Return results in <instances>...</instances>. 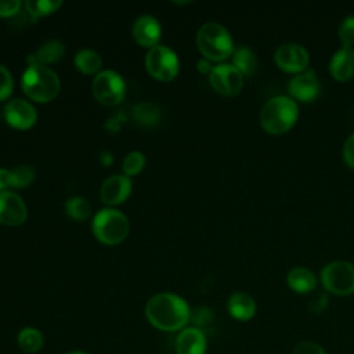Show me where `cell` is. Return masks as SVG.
Masks as SVG:
<instances>
[{
  "label": "cell",
  "instance_id": "obj_18",
  "mask_svg": "<svg viewBox=\"0 0 354 354\" xmlns=\"http://www.w3.org/2000/svg\"><path fill=\"white\" fill-rule=\"evenodd\" d=\"M228 313L239 321L250 319L256 313L254 299L245 292H235L228 297L227 301Z\"/></svg>",
  "mask_w": 354,
  "mask_h": 354
},
{
  "label": "cell",
  "instance_id": "obj_33",
  "mask_svg": "<svg viewBox=\"0 0 354 354\" xmlns=\"http://www.w3.org/2000/svg\"><path fill=\"white\" fill-rule=\"evenodd\" d=\"M21 8L19 0H0V17L15 15Z\"/></svg>",
  "mask_w": 354,
  "mask_h": 354
},
{
  "label": "cell",
  "instance_id": "obj_23",
  "mask_svg": "<svg viewBox=\"0 0 354 354\" xmlns=\"http://www.w3.org/2000/svg\"><path fill=\"white\" fill-rule=\"evenodd\" d=\"M75 65L80 72L91 75V73H97L101 69L102 61H101V57L97 51L83 48V50H79L76 53Z\"/></svg>",
  "mask_w": 354,
  "mask_h": 354
},
{
  "label": "cell",
  "instance_id": "obj_3",
  "mask_svg": "<svg viewBox=\"0 0 354 354\" xmlns=\"http://www.w3.org/2000/svg\"><path fill=\"white\" fill-rule=\"evenodd\" d=\"M299 116L297 104L286 95L270 98L261 108L260 123L270 134L286 133L296 123Z\"/></svg>",
  "mask_w": 354,
  "mask_h": 354
},
{
  "label": "cell",
  "instance_id": "obj_36",
  "mask_svg": "<svg viewBox=\"0 0 354 354\" xmlns=\"http://www.w3.org/2000/svg\"><path fill=\"white\" fill-rule=\"evenodd\" d=\"M8 187H12L11 170L0 167V191H6V188Z\"/></svg>",
  "mask_w": 354,
  "mask_h": 354
},
{
  "label": "cell",
  "instance_id": "obj_13",
  "mask_svg": "<svg viewBox=\"0 0 354 354\" xmlns=\"http://www.w3.org/2000/svg\"><path fill=\"white\" fill-rule=\"evenodd\" d=\"M4 118L10 126L24 130L35 124L37 113L35 106L26 100L12 98L4 106Z\"/></svg>",
  "mask_w": 354,
  "mask_h": 354
},
{
  "label": "cell",
  "instance_id": "obj_24",
  "mask_svg": "<svg viewBox=\"0 0 354 354\" xmlns=\"http://www.w3.org/2000/svg\"><path fill=\"white\" fill-rule=\"evenodd\" d=\"M18 346L25 353H36L43 346V335L35 328H24L17 336Z\"/></svg>",
  "mask_w": 354,
  "mask_h": 354
},
{
  "label": "cell",
  "instance_id": "obj_28",
  "mask_svg": "<svg viewBox=\"0 0 354 354\" xmlns=\"http://www.w3.org/2000/svg\"><path fill=\"white\" fill-rule=\"evenodd\" d=\"M145 165V156L140 151L129 152L123 159V171L126 176H134L142 170Z\"/></svg>",
  "mask_w": 354,
  "mask_h": 354
},
{
  "label": "cell",
  "instance_id": "obj_26",
  "mask_svg": "<svg viewBox=\"0 0 354 354\" xmlns=\"http://www.w3.org/2000/svg\"><path fill=\"white\" fill-rule=\"evenodd\" d=\"M24 4L32 21H36L39 17H43L46 14L55 11L62 4V1L61 0H26Z\"/></svg>",
  "mask_w": 354,
  "mask_h": 354
},
{
  "label": "cell",
  "instance_id": "obj_4",
  "mask_svg": "<svg viewBox=\"0 0 354 354\" xmlns=\"http://www.w3.org/2000/svg\"><path fill=\"white\" fill-rule=\"evenodd\" d=\"M199 51L210 61H223L234 51L230 32L218 22H205L196 32Z\"/></svg>",
  "mask_w": 354,
  "mask_h": 354
},
{
  "label": "cell",
  "instance_id": "obj_27",
  "mask_svg": "<svg viewBox=\"0 0 354 354\" xmlns=\"http://www.w3.org/2000/svg\"><path fill=\"white\" fill-rule=\"evenodd\" d=\"M12 174V187L14 188H24L29 185L35 178V170L29 165H18L11 169Z\"/></svg>",
  "mask_w": 354,
  "mask_h": 354
},
{
  "label": "cell",
  "instance_id": "obj_11",
  "mask_svg": "<svg viewBox=\"0 0 354 354\" xmlns=\"http://www.w3.org/2000/svg\"><path fill=\"white\" fill-rule=\"evenodd\" d=\"M28 217V209L22 198L12 191H0V223L21 225Z\"/></svg>",
  "mask_w": 354,
  "mask_h": 354
},
{
  "label": "cell",
  "instance_id": "obj_39",
  "mask_svg": "<svg viewBox=\"0 0 354 354\" xmlns=\"http://www.w3.org/2000/svg\"><path fill=\"white\" fill-rule=\"evenodd\" d=\"M66 354H87L84 351H79V350H72V351H68Z\"/></svg>",
  "mask_w": 354,
  "mask_h": 354
},
{
  "label": "cell",
  "instance_id": "obj_10",
  "mask_svg": "<svg viewBox=\"0 0 354 354\" xmlns=\"http://www.w3.org/2000/svg\"><path fill=\"white\" fill-rule=\"evenodd\" d=\"M274 59L282 71L290 73H300L307 69L310 55L301 44L283 43L275 50Z\"/></svg>",
  "mask_w": 354,
  "mask_h": 354
},
{
  "label": "cell",
  "instance_id": "obj_21",
  "mask_svg": "<svg viewBox=\"0 0 354 354\" xmlns=\"http://www.w3.org/2000/svg\"><path fill=\"white\" fill-rule=\"evenodd\" d=\"M232 65L242 75H252L257 68V57L253 50L246 46H238L232 51Z\"/></svg>",
  "mask_w": 354,
  "mask_h": 354
},
{
  "label": "cell",
  "instance_id": "obj_15",
  "mask_svg": "<svg viewBox=\"0 0 354 354\" xmlns=\"http://www.w3.org/2000/svg\"><path fill=\"white\" fill-rule=\"evenodd\" d=\"M131 32L138 44L151 48L158 44L162 35V26L155 17L144 14L134 21Z\"/></svg>",
  "mask_w": 354,
  "mask_h": 354
},
{
  "label": "cell",
  "instance_id": "obj_8",
  "mask_svg": "<svg viewBox=\"0 0 354 354\" xmlns=\"http://www.w3.org/2000/svg\"><path fill=\"white\" fill-rule=\"evenodd\" d=\"M91 90L100 102L105 105H116L124 97L126 84L116 71L105 69L95 75L91 83Z\"/></svg>",
  "mask_w": 354,
  "mask_h": 354
},
{
  "label": "cell",
  "instance_id": "obj_29",
  "mask_svg": "<svg viewBox=\"0 0 354 354\" xmlns=\"http://www.w3.org/2000/svg\"><path fill=\"white\" fill-rule=\"evenodd\" d=\"M339 37L343 47H351L354 44V15L346 17L339 26Z\"/></svg>",
  "mask_w": 354,
  "mask_h": 354
},
{
  "label": "cell",
  "instance_id": "obj_22",
  "mask_svg": "<svg viewBox=\"0 0 354 354\" xmlns=\"http://www.w3.org/2000/svg\"><path fill=\"white\" fill-rule=\"evenodd\" d=\"M160 109L156 104L149 101H142L134 105L133 118L137 123L142 126H155L160 120Z\"/></svg>",
  "mask_w": 354,
  "mask_h": 354
},
{
  "label": "cell",
  "instance_id": "obj_35",
  "mask_svg": "<svg viewBox=\"0 0 354 354\" xmlns=\"http://www.w3.org/2000/svg\"><path fill=\"white\" fill-rule=\"evenodd\" d=\"M328 304V297L325 295H317L311 301H310V310L314 313H321L325 310Z\"/></svg>",
  "mask_w": 354,
  "mask_h": 354
},
{
  "label": "cell",
  "instance_id": "obj_34",
  "mask_svg": "<svg viewBox=\"0 0 354 354\" xmlns=\"http://www.w3.org/2000/svg\"><path fill=\"white\" fill-rule=\"evenodd\" d=\"M343 158L348 167L354 169V133L350 134V137L346 140L343 147Z\"/></svg>",
  "mask_w": 354,
  "mask_h": 354
},
{
  "label": "cell",
  "instance_id": "obj_30",
  "mask_svg": "<svg viewBox=\"0 0 354 354\" xmlns=\"http://www.w3.org/2000/svg\"><path fill=\"white\" fill-rule=\"evenodd\" d=\"M213 318H214V315H213L212 310L207 307H196L189 315V319L195 324V328H198V329L210 325L213 322Z\"/></svg>",
  "mask_w": 354,
  "mask_h": 354
},
{
  "label": "cell",
  "instance_id": "obj_31",
  "mask_svg": "<svg viewBox=\"0 0 354 354\" xmlns=\"http://www.w3.org/2000/svg\"><path fill=\"white\" fill-rule=\"evenodd\" d=\"M12 88H14L12 75L7 66L0 64V101L8 98L12 93Z\"/></svg>",
  "mask_w": 354,
  "mask_h": 354
},
{
  "label": "cell",
  "instance_id": "obj_25",
  "mask_svg": "<svg viewBox=\"0 0 354 354\" xmlns=\"http://www.w3.org/2000/svg\"><path fill=\"white\" fill-rule=\"evenodd\" d=\"M65 212L71 218L76 221H83L90 216L91 207L87 199H84L83 196H71L65 202Z\"/></svg>",
  "mask_w": 354,
  "mask_h": 354
},
{
  "label": "cell",
  "instance_id": "obj_32",
  "mask_svg": "<svg viewBox=\"0 0 354 354\" xmlns=\"http://www.w3.org/2000/svg\"><path fill=\"white\" fill-rule=\"evenodd\" d=\"M293 354H326V353L319 344L310 340H304L296 344Z\"/></svg>",
  "mask_w": 354,
  "mask_h": 354
},
{
  "label": "cell",
  "instance_id": "obj_38",
  "mask_svg": "<svg viewBox=\"0 0 354 354\" xmlns=\"http://www.w3.org/2000/svg\"><path fill=\"white\" fill-rule=\"evenodd\" d=\"M100 160H101V163H104V165H111V163H112V155H111L108 151L101 152Z\"/></svg>",
  "mask_w": 354,
  "mask_h": 354
},
{
  "label": "cell",
  "instance_id": "obj_20",
  "mask_svg": "<svg viewBox=\"0 0 354 354\" xmlns=\"http://www.w3.org/2000/svg\"><path fill=\"white\" fill-rule=\"evenodd\" d=\"M286 283L296 293H310L317 286V278L311 270L295 267L288 272Z\"/></svg>",
  "mask_w": 354,
  "mask_h": 354
},
{
  "label": "cell",
  "instance_id": "obj_14",
  "mask_svg": "<svg viewBox=\"0 0 354 354\" xmlns=\"http://www.w3.org/2000/svg\"><path fill=\"white\" fill-rule=\"evenodd\" d=\"M131 180L126 174H112L102 181L100 196L108 205H118L127 199L131 192Z\"/></svg>",
  "mask_w": 354,
  "mask_h": 354
},
{
  "label": "cell",
  "instance_id": "obj_37",
  "mask_svg": "<svg viewBox=\"0 0 354 354\" xmlns=\"http://www.w3.org/2000/svg\"><path fill=\"white\" fill-rule=\"evenodd\" d=\"M196 65H198V71L202 72V73H209V75H210V72H212V69H213V65H212L210 61L206 59V58L199 59Z\"/></svg>",
  "mask_w": 354,
  "mask_h": 354
},
{
  "label": "cell",
  "instance_id": "obj_17",
  "mask_svg": "<svg viewBox=\"0 0 354 354\" xmlns=\"http://www.w3.org/2000/svg\"><path fill=\"white\" fill-rule=\"evenodd\" d=\"M329 72L339 82L354 77V50L351 47L339 48L330 58Z\"/></svg>",
  "mask_w": 354,
  "mask_h": 354
},
{
  "label": "cell",
  "instance_id": "obj_2",
  "mask_svg": "<svg viewBox=\"0 0 354 354\" xmlns=\"http://www.w3.org/2000/svg\"><path fill=\"white\" fill-rule=\"evenodd\" d=\"M24 93L37 102H47L53 100L59 91V77L47 65L33 64L28 65L21 77Z\"/></svg>",
  "mask_w": 354,
  "mask_h": 354
},
{
  "label": "cell",
  "instance_id": "obj_5",
  "mask_svg": "<svg viewBox=\"0 0 354 354\" xmlns=\"http://www.w3.org/2000/svg\"><path fill=\"white\" fill-rule=\"evenodd\" d=\"M93 234L105 245H118L129 234V220L124 213L113 207L101 209L91 221Z\"/></svg>",
  "mask_w": 354,
  "mask_h": 354
},
{
  "label": "cell",
  "instance_id": "obj_9",
  "mask_svg": "<svg viewBox=\"0 0 354 354\" xmlns=\"http://www.w3.org/2000/svg\"><path fill=\"white\" fill-rule=\"evenodd\" d=\"M209 82L221 95H235L243 86V75L232 64H218L213 66Z\"/></svg>",
  "mask_w": 354,
  "mask_h": 354
},
{
  "label": "cell",
  "instance_id": "obj_19",
  "mask_svg": "<svg viewBox=\"0 0 354 354\" xmlns=\"http://www.w3.org/2000/svg\"><path fill=\"white\" fill-rule=\"evenodd\" d=\"M65 54V46L59 40H47L44 41L33 54H29L26 57V61L29 65L33 64H50L58 61Z\"/></svg>",
  "mask_w": 354,
  "mask_h": 354
},
{
  "label": "cell",
  "instance_id": "obj_6",
  "mask_svg": "<svg viewBox=\"0 0 354 354\" xmlns=\"http://www.w3.org/2000/svg\"><path fill=\"white\" fill-rule=\"evenodd\" d=\"M324 288L337 296L354 293V264L343 260L328 263L321 270Z\"/></svg>",
  "mask_w": 354,
  "mask_h": 354
},
{
  "label": "cell",
  "instance_id": "obj_16",
  "mask_svg": "<svg viewBox=\"0 0 354 354\" xmlns=\"http://www.w3.org/2000/svg\"><path fill=\"white\" fill-rule=\"evenodd\" d=\"M177 354H205L206 337L202 329L195 326L184 328L176 339Z\"/></svg>",
  "mask_w": 354,
  "mask_h": 354
},
{
  "label": "cell",
  "instance_id": "obj_12",
  "mask_svg": "<svg viewBox=\"0 0 354 354\" xmlns=\"http://www.w3.org/2000/svg\"><path fill=\"white\" fill-rule=\"evenodd\" d=\"M288 90L295 100L308 102L318 97L321 86L315 72L313 69H306L300 73H296L289 80Z\"/></svg>",
  "mask_w": 354,
  "mask_h": 354
},
{
  "label": "cell",
  "instance_id": "obj_1",
  "mask_svg": "<svg viewBox=\"0 0 354 354\" xmlns=\"http://www.w3.org/2000/svg\"><path fill=\"white\" fill-rule=\"evenodd\" d=\"M189 315L187 301L176 293H156L145 304V317L149 324L165 332L184 329Z\"/></svg>",
  "mask_w": 354,
  "mask_h": 354
},
{
  "label": "cell",
  "instance_id": "obj_7",
  "mask_svg": "<svg viewBox=\"0 0 354 354\" xmlns=\"http://www.w3.org/2000/svg\"><path fill=\"white\" fill-rule=\"evenodd\" d=\"M145 68L152 77L167 82L178 73L180 62L177 54L171 48L163 44H156L148 48L145 54Z\"/></svg>",
  "mask_w": 354,
  "mask_h": 354
}]
</instances>
